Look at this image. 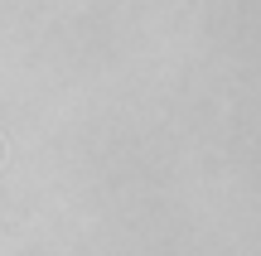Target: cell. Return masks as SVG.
Returning a JSON list of instances; mask_svg holds the SVG:
<instances>
[{"mask_svg": "<svg viewBox=\"0 0 261 256\" xmlns=\"http://www.w3.org/2000/svg\"><path fill=\"white\" fill-rule=\"evenodd\" d=\"M0 164H5V140H0Z\"/></svg>", "mask_w": 261, "mask_h": 256, "instance_id": "1", "label": "cell"}]
</instances>
